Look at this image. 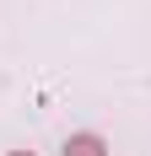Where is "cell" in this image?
<instances>
[{
    "label": "cell",
    "mask_w": 151,
    "mask_h": 156,
    "mask_svg": "<svg viewBox=\"0 0 151 156\" xmlns=\"http://www.w3.org/2000/svg\"><path fill=\"white\" fill-rule=\"evenodd\" d=\"M6 156H32V151H6Z\"/></svg>",
    "instance_id": "2"
},
{
    "label": "cell",
    "mask_w": 151,
    "mask_h": 156,
    "mask_svg": "<svg viewBox=\"0 0 151 156\" xmlns=\"http://www.w3.org/2000/svg\"><path fill=\"white\" fill-rule=\"evenodd\" d=\"M65 156H108V145H103V135H70Z\"/></svg>",
    "instance_id": "1"
}]
</instances>
